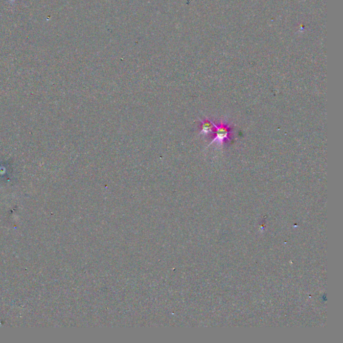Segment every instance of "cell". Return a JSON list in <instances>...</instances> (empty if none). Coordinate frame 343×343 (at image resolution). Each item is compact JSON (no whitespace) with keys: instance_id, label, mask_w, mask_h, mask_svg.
Returning <instances> with one entry per match:
<instances>
[{"instance_id":"obj_1","label":"cell","mask_w":343,"mask_h":343,"mask_svg":"<svg viewBox=\"0 0 343 343\" xmlns=\"http://www.w3.org/2000/svg\"><path fill=\"white\" fill-rule=\"evenodd\" d=\"M213 123L214 128H215L213 133L215 134V136L208 146H211L214 143H217L218 146H222L225 141L228 139H230V136H231L230 127L228 125L225 124L223 121L220 125H216L215 123Z\"/></svg>"},{"instance_id":"obj_2","label":"cell","mask_w":343,"mask_h":343,"mask_svg":"<svg viewBox=\"0 0 343 343\" xmlns=\"http://www.w3.org/2000/svg\"><path fill=\"white\" fill-rule=\"evenodd\" d=\"M201 135L206 136L208 134L213 133L214 131H215V128H214L213 121L207 119H205V120H201Z\"/></svg>"}]
</instances>
